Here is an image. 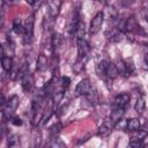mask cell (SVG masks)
<instances>
[{"mask_svg":"<svg viewBox=\"0 0 148 148\" xmlns=\"http://www.w3.org/2000/svg\"><path fill=\"white\" fill-rule=\"evenodd\" d=\"M21 84H22V88L24 91H30L31 88L34 87V76L30 72H28L22 79H21Z\"/></svg>","mask_w":148,"mask_h":148,"instance_id":"cell-11","label":"cell"},{"mask_svg":"<svg viewBox=\"0 0 148 148\" xmlns=\"http://www.w3.org/2000/svg\"><path fill=\"white\" fill-rule=\"evenodd\" d=\"M13 30L17 35L18 34H23V31H24V24L22 23V21H21L20 17H16L14 20V22H13Z\"/></svg>","mask_w":148,"mask_h":148,"instance_id":"cell-18","label":"cell"},{"mask_svg":"<svg viewBox=\"0 0 148 148\" xmlns=\"http://www.w3.org/2000/svg\"><path fill=\"white\" fill-rule=\"evenodd\" d=\"M2 1H3L5 3H6V2H7V3H10V2H13V1H15V0H2Z\"/></svg>","mask_w":148,"mask_h":148,"instance_id":"cell-33","label":"cell"},{"mask_svg":"<svg viewBox=\"0 0 148 148\" xmlns=\"http://www.w3.org/2000/svg\"><path fill=\"white\" fill-rule=\"evenodd\" d=\"M50 147H65V143L60 141V139L58 138H52V141L49 143Z\"/></svg>","mask_w":148,"mask_h":148,"instance_id":"cell-27","label":"cell"},{"mask_svg":"<svg viewBox=\"0 0 148 148\" xmlns=\"http://www.w3.org/2000/svg\"><path fill=\"white\" fill-rule=\"evenodd\" d=\"M18 104H20V98H18V96L13 95L12 97H9V99L7 101L6 105L1 109L3 117H6V118L8 119L10 116H13V113H14V111L17 109Z\"/></svg>","mask_w":148,"mask_h":148,"instance_id":"cell-2","label":"cell"},{"mask_svg":"<svg viewBox=\"0 0 148 148\" xmlns=\"http://www.w3.org/2000/svg\"><path fill=\"white\" fill-rule=\"evenodd\" d=\"M60 83H61V87L66 89L71 84V79L68 76H61L60 77Z\"/></svg>","mask_w":148,"mask_h":148,"instance_id":"cell-28","label":"cell"},{"mask_svg":"<svg viewBox=\"0 0 148 148\" xmlns=\"http://www.w3.org/2000/svg\"><path fill=\"white\" fill-rule=\"evenodd\" d=\"M76 45H77V54H79V57L88 56V52H89L90 47H89L88 42L84 38L76 39Z\"/></svg>","mask_w":148,"mask_h":148,"instance_id":"cell-10","label":"cell"},{"mask_svg":"<svg viewBox=\"0 0 148 148\" xmlns=\"http://www.w3.org/2000/svg\"><path fill=\"white\" fill-rule=\"evenodd\" d=\"M8 120H9L13 125H16V126H21V125H22V120H21V118H18V117L10 116V117L8 118Z\"/></svg>","mask_w":148,"mask_h":148,"instance_id":"cell-29","label":"cell"},{"mask_svg":"<svg viewBox=\"0 0 148 148\" xmlns=\"http://www.w3.org/2000/svg\"><path fill=\"white\" fill-rule=\"evenodd\" d=\"M1 65H2V68L5 72L7 73H10L12 68H13V59L8 56V57H2L1 58Z\"/></svg>","mask_w":148,"mask_h":148,"instance_id":"cell-16","label":"cell"},{"mask_svg":"<svg viewBox=\"0 0 148 148\" xmlns=\"http://www.w3.org/2000/svg\"><path fill=\"white\" fill-rule=\"evenodd\" d=\"M88 56H84V57H79L77 58V60H76V62L74 64V66H73V71L76 73V74H79V73H81L83 69H84V67H86V64L88 62Z\"/></svg>","mask_w":148,"mask_h":148,"instance_id":"cell-14","label":"cell"},{"mask_svg":"<svg viewBox=\"0 0 148 148\" xmlns=\"http://www.w3.org/2000/svg\"><path fill=\"white\" fill-rule=\"evenodd\" d=\"M114 126H116V125H114L110 119H106V120L98 127V132H97V134H98L99 136H102V138L108 136V135L112 132V130H113Z\"/></svg>","mask_w":148,"mask_h":148,"instance_id":"cell-6","label":"cell"},{"mask_svg":"<svg viewBox=\"0 0 148 148\" xmlns=\"http://www.w3.org/2000/svg\"><path fill=\"white\" fill-rule=\"evenodd\" d=\"M7 142H8V146L12 147V148L17 147V146L20 145V138H18V135H16V134H8Z\"/></svg>","mask_w":148,"mask_h":148,"instance_id":"cell-20","label":"cell"},{"mask_svg":"<svg viewBox=\"0 0 148 148\" xmlns=\"http://www.w3.org/2000/svg\"><path fill=\"white\" fill-rule=\"evenodd\" d=\"M34 24H35V17L34 15H30L24 23V31H23V43L30 44L34 38Z\"/></svg>","mask_w":148,"mask_h":148,"instance_id":"cell-1","label":"cell"},{"mask_svg":"<svg viewBox=\"0 0 148 148\" xmlns=\"http://www.w3.org/2000/svg\"><path fill=\"white\" fill-rule=\"evenodd\" d=\"M39 143H40V133H39V131L35 130V131L32 132V146L36 147V146H38Z\"/></svg>","mask_w":148,"mask_h":148,"instance_id":"cell-25","label":"cell"},{"mask_svg":"<svg viewBox=\"0 0 148 148\" xmlns=\"http://www.w3.org/2000/svg\"><path fill=\"white\" fill-rule=\"evenodd\" d=\"M124 113H125V108L114 106V108H113V110H112V111H111V113H110L109 119H110L114 125H117V124L121 120V118H123Z\"/></svg>","mask_w":148,"mask_h":148,"instance_id":"cell-8","label":"cell"},{"mask_svg":"<svg viewBox=\"0 0 148 148\" xmlns=\"http://www.w3.org/2000/svg\"><path fill=\"white\" fill-rule=\"evenodd\" d=\"M106 77H109V79H111V80H113V79H116L118 75H119V72H118V68H117V66H116V64H113V62H108V66H106V69H105V74H104Z\"/></svg>","mask_w":148,"mask_h":148,"instance_id":"cell-13","label":"cell"},{"mask_svg":"<svg viewBox=\"0 0 148 148\" xmlns=\"http://www.w3.org/2000/svg\"><path fill=\"white\" fill-rule=\"evenodd\" d=\"M126 128H127V131H130V132L138 131V130L140 128V121H139V119H136V118L128 119L127 123H126Z\"/></svg>","mask_w":148,"mask_h":148,"instance_id":"cell-17","label":"cell"},{"mask_svg":"<svg viewBox=\"0 0 148 148\" xmlns=\"http://www.w3.org/2000/svg\"><path fill=\"white\" fill-rule=\"evenodd\" d=\"M108 62H109L108 60H102V61L98 62V65H97V73H98L99 76H102V75L105 74V69H106Z\"/></svg>","mask_w":148,"mask_h":148,"instance_id":"cell-21","label":"cell"},{"mask_svg":"<svg viewBox=\"0 0 148 148\" xmlns=\"http://www.w3.org/2000/svg\"><path fill=\"white\" fill-rule=\"evenodd\" d=\"M142 16H143V18L148 22V8H145V9L142 10Z\"/></svg>","mask_w":148,"mask_h":148,"instance_id":"cell-31","label":"cell"},{"mask_svg":"<svg viewBox=\"0 0 148 148\" xmlns=\"http://www.w3.org/2000/svg\"><path fill=\"white\" fill-rule=\"evenodd\" d=\"M103 22H104V13L103 12H98L92 17V20L90 21V25H89L90 35H96L101 30V28L103 25Z\"/></svg>","mask_w":148,"mask_h":148,"instance_id":"cell-3","label":"cell"},{"mask_svg":"<svg viewBox=\"0 0 148 148\" xmlns=\"http://www.w3.org/2000/svg\"><path fill=\"white\" fill-rule=\"evenodd\" d=\"M145 106H146V103H145V98L140 95L135 102V105H134V109L138 113H142L143 110H145Z\"/></svg>","mask_w":148,"mask_h":148,"instance_id":"cell-19","label":"cell"},{"mask_svg":"<svg viewBox=\"0 0 148 148\" xmlns=\"http://www.w3.org/2000/svg\"><path fill=\"white\" fill-rule=\"evenodd\" d=\"M91 90H92V87L89 79H83L77 83L75 88V94L76 96H87Z\"/></svg>","mask_w":148,"mask_h":148,"instance_id":"cell-4","label":"cell"},{"mask_svg":"<svg viewBox=\"0 0 148 148\" xmlns=\"http://www.w3.org/2000/svg\"><path fill=\"white\" fill-rule=\"evenodd\" d=\"M125 31L132 32V34H138L141 31V27L138 24L136 20L134 17H130L126 20V25H125Z\"/></svg>","mask_w":148,"mask_h":148,"instance_id":"cell-9","label":"cell"},{"mask_svg":"<svg viewBox=\"0 0 148 148\" xmlns=\"http://www.w3.org/2000/svg\"><path fill=\"white\" fill-rule=\"evenodd\" d=\"M125 66H126V73H127V76L134 74L135 68H134V65H133V61H132V60H125Z\"/></svg>","mask_w":148,"mask_h":148,"instance_id":"cell-23","label":"cell"},{"mask_svg":"<svg viewBox=\"0 0 148 148\" xmlns=\"http://www.w3.org/2000/svg\"><path fill=\"white\" fill-rule=\"evenodd\" d=\"M75 36H76V39H80V38H84V35H86V24H84V21L79 17L77 22H76V25H75Z\"/></svg>","mask_w":148,"mask_h":148,"instance_id":"cell-12","label":"cell"},{"mask_svg":"<svg viewBox=\"0 0 148 148\" xmlns=\"http://www.w3.org/2000/svg\"><path fill=\"white\" fill-rule=\"evenodd\" d=\"M128 146H131V147H142L143 146V142H142V140L141 139H136V138H132L131 139V141H130V143H128Z\"/></svg>","mask_w":148,"mask_h":148,"instance_id":"cell-26","label":"cell"},{"mask_svg":"<svg viewBox=\"0 0 148 148\" xmlns=\"http://www.w3.org/2000/svg\"><path fill=\"white\" fill-rule=\"evenodd\" d=\"M25 1H27V2H29V3H30V5H32V6H34V5H36V2H37V0H25Z\"/></svg>","mask_w":148,"mask_h":148,"instance_id":"cell-32","label":"cell"},{"mask_svg":"<svg viewBox=\"0 0 148 148\" xmlns=\"http://www.w3.org/2000/svg\"><path fill=\"white\" fill-rule=\"evenodd\" d=\"M61 3H62V0H47L49 13H50V16L52 18H56L59 15L60 8H61Z\"/></svg>","mask_w":148,"mask_h":148,"instance_id":"cell-5","label":"cell"},{"mask_svg":"<svg viewBox=\"0 0 148 148\" xmlns=\"http://www.w3.org/2000/svg\"><path fill=\"white\" fill-rule=\"evenodd\" d=\"M49 67V60H47V57L43 53H40L37 58V65H36V68L38 72H44L46 71V68Z\"/></svg>","mask_w":148,"mask_h":148,"instance_id":"cell-15","label":"cell"},{"mask_svg":"<svg viewBox=\"0 0 148 148\" xmlns=\"http://www.w3.org/2000/svg\"><path fill=\"white\" fill-rule=\"evenodd\" d=\"M60 130H61V125L59 124V123H57V124H54L51 128H50V133H51V138H56L58 134H59V132H60Z\"/></svg>","mask_w":148,"mask_h":148,"instance_id":"cell-24","label":"cell"},{"mask_svg":"<svg viewBox=\"0 0 148 148\" xmlns=\"http://www.w3.org/2000/svg\"><path fill=\"white\" fill-rule=\"evenodd\" d=\"M146 132H142V131H140V128L138 130V131H134V135L132 136V138H136V139H141V140H143V138L146 136Z\"/></svg>","mask_w":148,"mask_h":148,"instance_id":"cell-30","label":"cell"},{"mask_svg":"<svg viewBox=\"0 0 148 148\" xmlns=\"http://www.w3.org/2000/svg\"><path fill=\"white\" fill-rule=\"evenodd\" d=\"M131 99L130 94L127 92H121L119 95L116 96L114 101H113V106H119V108H126L128 102Z\"/></svg>","mask_w":148,"mask_h":148,"instance_id":"cell-7","label":"cell"},{"mask_svg":"<svg viewBox=\"0 0 148 148\" xmlns=\"http://www.w3.org/2000/svg\"><path fill=\"white\" fill-rule=\"evenodd\" d=\"M145 61H146V64L148 65V54H146V56H145Z\"/></svg>","mask_w":148,"mask_h":148,"instance_id":"cell-34","label":"cell"},{"mask_svg":"<svg viewBox=\"0 0 148 148\" xmlns=\"http://www.w3.org/2000/svg\"><path fill=\"white\" fill-rule=\"evenodd\" d=\"M117 68H118V72L119 74H121L123 76L127 77V73H126V66H125V60H118L117 62Z\"/></svg>","mask_w":148,"mask_h":148,"instance_id":"cell-22","label":"cell"}]
</instances>
